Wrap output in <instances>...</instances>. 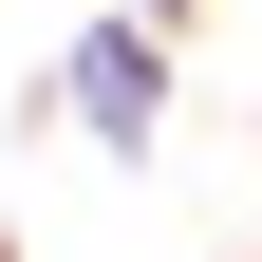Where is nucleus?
Returning <instances> with one entry per match:
<instances>
[{
	"label": "nucleus",
	"mask_w": 262,
	"mask_h": 262,
	"mask_svg": "<svg viewBox=\"0 0 262 262\" xmlns=\"http://www.w3.org/2000/svg\"><path fill=\"white\" fill-rule=\"evenodd\" d=\"M75 94H94L113 131H150V56H131V38H94V56H75Z\"/></svg>",
	"instance_id": "f257e3e1"
}]
</instances>
